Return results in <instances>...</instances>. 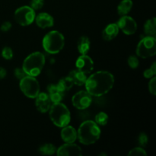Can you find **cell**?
Returning <instances> with one entry per match:
<instances>
[{
  "label": "cell",
  "mask_w": 156,
  "mask_h": 156,
  "mask_svg": "<svg viewBox=\"0 0 156 156\" xmlns=\"http://www.w3.org/2000/svg\"><path fill=\"white\" fill-rule=\"evenodd\" d=\"M6 75H7V72H6L5 69L0 67V79H3L5 78Z\"/></svg>",
  "instance_id": "cell-34"
},
{
  "label": "cell",
  "mask_w": 156,
  "mask_h": 156,
  "mask_svg": "<svg viewBox=\"0 0 156 156\" xmlns=\"http://www.w3.org/2000/svg\"><path fill=\"white\" fill-rule=\"evenodd\" d=\"M35 21L38 27L43 29L50 27L54 24V19L53 17L46 12L40 13L37 16L35 17Z\"/></svg>",
  "instance_id": "cell-14"
},
{
  "label": "cell",
  "mask_w": 156,
  "mask_h": 156,
  "mask_svg": "<svg viewBox=\"0 0 156 156\" xmlns=\"http://www.w3.org/2000/svg\"><path fill=\"white\" fill-rule=\"evenodd\" d=\"M128 155L129 156H146L147 153L143 147H136L129 151Z\"/></svg>",
  "instance_id": "cell-25"
},
{
  "label": "cell",
  "mask_w": 156,
  "mask_h": 156,
  "mask_svg": "<svg viewBox=\"0 0 156 156\" xmlns=\"http://www.w3.org/2000/svg\"><path fill=\"white\" fill-rule=\"evenodd\" d=\"M44 5V0H31L30 1V8L34 10H38L42 9Z\"/></svg>",
  "instance_id": "cell-28"
},
{
  "label": "cell",
  "mask_w": 156,
  "mask_h": 156,
  "mask_svg": "<svg viewBox=\"0 0 156 156\" xmlns=\"http://www.w3.org/2000/svg\"><path fill=\"white\" fill-rule=\"evenodd\" d=\"M61 138L66 143H75L77 140V132L73 126L67 125L62 127L61 131Z\"/></svg>",
  "instance_id": "cell-15"
},
{
  "label": "cell",
  "mask_w": 156,
  "mask_h": 156,
  "mask_svg": "<svg viewBox=\"0 0 156 156\" xmlns=\"http://www.w3.org/2000/svg\"><path fill=\"white\" fill-rule=\"evenodd\" d=\"M15 20L21 26H28L34 21L36 14L34 10L30 6H22L15 12Z\"/></svg>",
  "instance_id": "cell-8"
},
{
  "label": "cell",
  "mask_w": 156,
  "mask_h": 156,
  "mask_svg": "<svg viewBox=\"0 0 156 156\" xmlns=\"http://www.w3.org/2000/svg\"><path fill=\"white\" fill-rule=\"evenodd\" d=\"M150 69L152 70V71H153V73L156 75V62H153V64H152V66L150 67Z\"/></svg>",
  "instance_id": "cell-35"
},
{
  "label": "cell",
  "mask_w": 156,
  "mask_h": 156,
  "mask_svg": "<svg viewBox=\"0 0 156 156\" xmlns=\"http://www.w3.org/2000/svg\"><path fill=\"white\" fill-rule=\"evenodd\" d=\"M49 92V97H50V101L53 104L54 103H59L61 102V101L62 100V98H63L65 93H63L62 91H61L58 88L57 85H49L48 88H47Z\"/></svg>",
  "instance_id": "cell-17"
},
{
  "label": "cell",
  "mask_w": 156,
  "mask_h": 156,
  "mask_svg": "<svg viewBox=\"0 0 156 156\" xmlns=\"http://www.w3.org/2000/svg\"><path fill=\"white\" fill-rule=\"evenodd\" d=\"M114 85V76L108 71H98L87 78L86 91L94 97H101L109 92Z\"/></svg>",
  "instance_id": "cell-1"
},
{
  "label": "cell",
  "mask_w": 156,
  "mask_h": 156,
  "mask_svg": "<svg viewBox=\"0 0 156 156\" xmlns=\"http://www.w3.org/2000/svg\"><path fill=\"white\" fill-rule=\"evenodd\" d=\"M149 91L152 95H156V77H152L149 82Z\"/></svg>",
  "instance_id": "cell-30"
},
{
  "label": "cell",
  "mask_w": 156,
  "mask_h": 156,
  "mask_svg": "<svg viewBox=\"0 0 156 156\" xmlns=\"http://www.w3.org/2000/svg\"><path fill=\"white\" fill-rule=\"evenodd\" d=\"M36 105L37 109L41 113H46L49 111L50 106H51V101H50L49 94L44 92H40L36 98Z\"/></svg>",
  "instance_id": "cell-13"
},
{
  "label": "cell",
  "mask_w": 156,
  "mask_h": 156,
  "mask_svg": "<svg viewBox=\"0 0 156 156\" xmlns=\"http://www.w3.org/2000/svg\"><path fill=\"white\" fill-rule=\"evenodd\" d=\"M49 111L50 120L57 127L62 128L70 123L71 115L69 110L64 104L61 102L53 104Z\"/></svg>",
  "instance_id": "cell-4"
},
{
  "label": "cell",
  "mask_w": 156,
  "mask_h": 156,
  "mask_svg": "<svg viewBox=\"0 0 156 156\" xmlns=\"http://www.w3.org/2000/svg\"><path fill=\"white\" fill-rule=\"evenodd\" d=\"M45 65V56L41 52H34L25 58L22 69L27 76H36L41 74Z\"/></svg>",
  "instance_id": "cell-3"
},
{
  "label": "cell",
  "mask_w": 156,
  "mask_h": 156,
  "mask_svg": "<svg viewBox=\"0 0 156 156\" xmlns=\"http://www.w3.org/2000/svg\"><path fill=\"white\" fill-rule=\"evenodd\" d=\"M91 42L88 37L82 36L79 39L77 43V48L81 55H86L90 50Z\"/></svg>",
  "instance_id": "cell-19"
},
{
  "label": "cell",
  "mask_w": 156,
  "mask_h": 156,
  "mask_svg": "<svg viewBox=\"0 0 156 156\" xmlns=\"http://www.w3.org/2000/svg\"><path fill=\"white\" fill-rule=\"evenodd\" d=\"M65 45L64 36L57 30H52L47 33L43 39L44 50L50 54L59 53Z\"/></svg>",
  "instance_id": "cell-5"
},
{
  "label": "cell",
  "mask_w": 156,
  "mask_h": 156,
  "mask_svg": "<svg viewBox=\"0 0 156 156\" xmlns=\"http://www.w3.org/2000/svg\"><path fill=\"white\" fill-rule=\"evenodd\" d=\"M136 54L143 59L152 57L156 53V39L155 37L147 36L143 38L136 47Z\"/></svg>",
  "instance_id": "cell-6"
},
{
  "label": "cell",
  "mask_w": 156,
  "mask_h": 156,
  "mask_svg": "<svg viewBox=\"0 0 156 156\" xmlns=\"http://www.w3.org/2000/svg\"><path fill=\"white\" fill-rule=\"evenodd\" d=\"M119 27L117 24H110L104 29L102 32V37L105 41H111L116 37L119 34Z\"/></svg>",
  "instance_id": "cell-16"
},
{
  "label": "cell",
  "mask_w": 156,
  "mask_h": 156,
  "mask_svg": "<svg viewBox=\"0 0 156 156\" xmlns=\"http://www.w3.org/2000/svg\"><path fill=\"white\" fill-rule=\"evenodd\" d=\"M128 65L131 69H136L139 66V59L136 56H130L128 58Z\"/></svg>",
  "instance_id": "cell-27"
},
{
  "label": "cell",
  "mask_w": 156,
  "mask_h": 156,
  "mask_svg": "<svg viewBox=\"0 0 156 156\" xmlns=\"http://www.w3.org/2000/svg\"><path fill=\"white\" fill-rule=\"evenodd\" d=\"M69 76L70 79L73 80L74 85H78V86H82L85 84V82L87 80L86 74L82 72L79 71V69L73 70L69 73Z\"/></svg>",
  "instance_id": "cell-18"
},
{
  "label": "cell",
  "mask_w": 156,
  "mask_h": 156,
  "mask_svg": "<svg viewBox=\"0 0 156 156\" xmlns=\"http://www.w3.org/2000/svg\"><path fill=\"white\" fill-rule=\"evenodd\" d=\"M132 0H122L119 3L118 6H117V13H118V15H121V16L126 15L130 12V10L132 9Z\"/></svg>",
  "instance_id": "cell-20"
},
{
  "label": "cell",
  "mask_w": 156,
  "mask_h": 156,
  "mask_svg": "<svg viewBox=\"0 0 156 156\" xmlns=\"http://www.w3.org/2000/svg\"><path fill=\"white\" fill-rule=\"evenodd\" d=\"M119 29L122 30L125 34L133 35L137 30V24L135 20L127 15H123L117 22Z\"/></svg>",
  "instance_id": "cell-10"
},
{
  "label": "cell",
  "mask_w": 156,
  "mask_h": 156,
  "mask_svg": "<svg viewBox=\"0 0 156 156\" xmlns=\"http://www.w3.org/2000/svg\"><path fill=\"white\" fill-rule=\"evenodd\" d=\"M39 152L42 155H51L56 152V148L54 145L51 143H45L42 145L39 149Z\"/></svg>",
  "instance_id": "cell-23"
},
{
  "label": "cell",
  "mask_w": 156,
  "mask_h": 156,
  "mask_svg": "<svg viewBox=\"0 0 156 156\" xmlns=\"http://www.w3.org/2000/svg\"><path fill=\"white\" fill-rule=\"evenodd\" d=\"M143 75H144V77L146 78V79H152L154 76H155V73H153V71H152L150 68L147 69L146 70H145Z\"/></svg>",
  "instance_id": "cell-33"
},
{
  "label": "cell",
  "mask_w": 156,
  "mask_h": 156,
  "mask_svg": "<svg viewBox=\"0 0 156 156\" xmlns=\"http://www.w3.org/2000/svg\"><path fill=\"white\" fill-rule=\"evenodd\" d=\"M77 69L85 74H89L94 69V62L90 56L86 55H81L76 62Z\"/></svg>",
  "instance_id": "cell-12"
},
{
  "label": "cell",
  "mask_w": 156,
  "mask_h": 156,
  "mask_svg": "<svg viewBox=\"0 0 156 156\" xmlns=\"http://www.w3.org/2000/svg\"><path fill=\"white\" fill-rule=\"evenodd\" d=\"M20 89L26 97L35 98L40 93V84L36 78L26 76L20 80Z\"/></svg>",
  "instance_id": "cell-7"
},
{
  "label": "cell",
  "mask_w": 156,
  "mask_h": 156,
  "mask_svg": "<svg viewBox=\"0 0 156 156\" xmlns=\"http://www.w3.org/2000/svg\"><path fill=\"white\" fill-rule=\"evenodd\" d=\"M144 32L147 36L155 37L156 34V19L155 18L147 20L144 24Z\"/></svg>",
  "instance_id": "cell-22"
},
{
  "label": "cell",
  "mask_w": 156,
  "mask_h": 156,
  "mask_svg": "<svg viewBox=\"0 0 156 156\" xmlns=\"http://www.w3.org/2000/svg\"><path fill=\"white\" fill-rule=\"evenodd\" d=\"M56 155L59 156H80L82 155V149L74 143H66L58 149H56Z\"/></svg>",
  "instance_id": "cell-11"
},
{
  "label": "cell",
  "mask_w": 156,
  "mask_h": 156,
  "mask_svg": "<svg viewBox=\"0 0 156 156\" xmlns=\"http://www.w3.org/2000/svg\"><path fill=\"white\" fill-rule=\"evenodd\" d=\"M12 24H11L9 21H5L4 23H2L1 25V30L3 32H7L12 28Z\"/></svg>",
  "instance_id": "cell-32"
},
{
  "label": "cell",
  "mask_w": 156,
  "mask_h": 156,
  "mask_svg": "<svg viewBox=\"0 0 156 156\" xmlns=\"http://www.w3.org/2000/svg\"><path fill=\"white\" fill-rule=\"evenodd\" d=\"M149 142L147 135L145 133H141L138 136V143L141 147H145Z\"/></svg>",
  "instance_id": "cell-29"
},
{
  "label": "cell",
  "mask_w": 156,
  "mask_h": 156,
  "mask_svg": "<svg viewBox=\"0 0 156 156\" xmlns=\"http://www.w3.org/2000/svg\"><path fill=\"white\" fill-rule=\"evenodd\" d=\"M73 106L79 110H85L89 108L92 102V96L87 91H79L72 98Z\"/></svg>",
  "instance_id": "cell-9"
},
{
  "label": "cell",
  "mask_w": 156,
  "mask_h": 156,
  "mask_svg": "<svg viewBox=\"0 0 156 156\" xmlns=\"http://www.w3.org/2000/svg\"><path fill=\"white\" fill-rule=\"evenodd\" d=\"M2 56L7 60L12 59L13 58V51H12V48H10L9 47H4L2 50Z\"/></svg>",
  "instance_id": "cell-26"
},
{
  "label": "cell",
  "mask_w": 156,
  "mask_h": 156,
  "mask_svg": "<svg viewBox=\"0 0 156 156\" xmlns=\"http://www.w3.org/2000/svg\"><path fill=\"white\" fill-rule=\"evenodd\" d=\"M101 136V129L93 120L84 121L77 132V139L82 144L88 146L95 143Z\"/></svg>",
  "instance_id": "cell-2"
},
{
  "label": "cell",
  "mask_w": 156,
  "mask_h": 156,
  "mask_svg": "<svg viewBox=\"0 0 156 156\" xmlns=\"http://www.w3.org/2000/svg\"><path fill=\"white\" fill-rule=\"evenodd\" d=\"M108 114L105 112H100L95 116V123H97L98 126H105L108 123Z\"/></svg>",
  "instance_id": "cell-24"
},
{
  "label": "cell",
  "mask_w": 156,
  "mask_h": 156,
  "mask_svg": "<svg viewBox=\"0 0 156 156\" xmlns=\"http://www.w3.org/2000/svg\"><path fill=\"white\" fill-rule=\"evenodd\" d=\"M56 85H57L58 88L61 91H62L63 93H66V91H69L73 88V85H74V83H73V80L70 79L69 76H68L66 77H64L62 79H61Z\"/></svg>",
  "instance_id": "cell-21"
},
{
  "label": "cell",
  "mask_w": 156,
  "mask_h": 156,
  "mask_svg": "<svg viewBox=\"0 0 156 156\" xmlns=\"http://www.w3.org/2000/svg\"><path fill=\"white\" fill-rule=\"evenodd\" d=\"M14 74H15V76L18 79H19V80H21L22 78H24V76H27V74L25 73V72L23 70V69H20V68H18V69H15V72H14Z\"/></svg>",
  "instance_id": "cell-31"
}]
</instances>
